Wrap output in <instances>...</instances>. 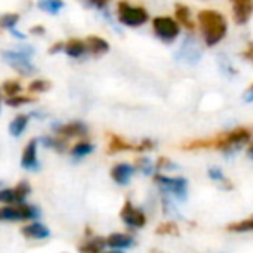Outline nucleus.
I'll list each match as a JSON object with an SVG mask.
<instances>
[{
    "mask_svg": "<svg viewBox=\"0 0 253 253\" xmlns=\"http://www.w3.org/2000/svg\"><path fill=\"white\" fill-rule=\"evenodd\" d=\"M252 140V131L247 127H234L226 133H219L212 138H200V140H191L183 145L184 150H202V148H217V150L229 152L236 150L241 145L248 143Z\"/></svg>",
    "mask_w": 253,
    "mask_h": 253,
    "instance_id": "f257e3e1",
    "label": "nucleus"
},
{
    "mask_svg": "<svg viewBox=\"0 0 253 253\" xmlns=\"http://www.w3.org/2000/svg\"><path fill=\"white\" fill-rule=\"evenodd\" d=\"M197 24L207 47H217L227 37L229 24L222 12L215 9H202L197 14Z\"/></svg>",
    "mask_w": 253,
    "mask_h": 253,
    "instance_id": "f03ea898",
    "label": "nucleus"
},
{
    "mask_svg": "<svg viewBox=\"0 0 253 253\" xmlns=\"http://www.w3.org/2000/svg\"><path fill=\"white\" fill-rule=\"evenodd\" d=\"M148 19H150V14L143 5H133L127 0H121L117 3V21L123 26L140 28L147 24Z\"/></svg>",
    "mask_w": 253,
    "mask_h": 253,
    "instance_id": "7ed1b4c3",
    "label": "nucleus"
},
{
    "mask_svg": "<svg viewBox=\"0 0 253 253\" xmlns=\"http://www.w3.org/2000/svg\"><path fill=\"white\" fill-rule=\"evenodd\" d=\"M31 53H33L31 47H23L19 50H3L2 59L21 76H31L37 73V67L31 62Z\"/></svg>",
    "mask_w": 253,
    "mask_h": 253,
    "instance_id": "20e7f679",
    "label": "nucleus"
},
{
    "mask_svg": "<svg viewBox=\"0 0 253 253\" xmlns=\"http://www.w3.org/2000/svg\"><path fill=\"white\" fill-rule=\"evenodd\" d=\"M152 30L153 35L164 43H174L181 35V24L176 21V17L170 16H157L152 21Z\"/></svg>",
    "mask_w": 253,
    "mask_h": 253,
    "instance_id": "39448f33",
    "label": "nucleus"
},
{
    "mask_svg": "<svg viewBox=\"0 0 253 253\" xmlns=\"http://www.w3.org/2000/svg\"><path fill=\"white\" fill-rule=\"evenodd\" d=\"M155 183L179 202H184L188 198V181L184 177H169L164 174H155Z\"/></svg>",
    "mask_w": 253,
    "mask_h": 253,
    "instance_id": "423d86ee",
    "label": "nucleus"
},
{
    "mask_svg": "<svg viewBox=\"0 0 253 253\" xmlns=\"http://www.w3.org/2000/svg\"><path fill=\"white\" fill-rule=\"evenodd\" d=\"M38 215H40V210L35 205H28V203H17L16 207L7 205L0 209V220H10V222L37 219Z\"/></svg>",
    "mask_w": 253,
    "mask_h": 253,
    "instance_id": "0eeeda50",
    "label": "nucleus"
},
{
    "mask_svg": "<svg viewBox=\"0 0 253 253\" xmlns=\"http://www.w3.org/2000/svg\"><path fill=\"white\" fill-rule=\"evenodd\" d=\"M121 219H123V222L129 227H143L145 224H147L145 213L141 212L140 209H136L131 202L124 203L123 210H121Z\"/></svg>",
    "mask_w": 253,
    "mask_h": 253,
    "instance_id": "6e6552de",
    "label": "nucleus"
},
{
    "mask_svg": "<svg viewBox=\"0 0 253 253\" xmlns=\"http://www.w3.org/2000/svg\"><path fill=\"white\" fill-rule=\"evenodd\" d=\"M174 17H176V21L181 24V28L183 30H186L188 33H193L195 30H197V19L193 17V14H191V9L186 5V3H181L177 2L176 5H174Z\"/></svg>",
    "mask_w": 253,
    "mask_h": 253,
    "instance_id": "1a4fd4ad",
    "label": "nucleus"
},
{
    "mask_svg": "<svg viewBox=\"0 0 253 253\" xmlns=\"http://www.w3.org/2000/svg\"><path fill=\"white\" fill-rule=\"evenodd\" d=\"M37 147H38V140L28 141V145L24 147L23 155H21V167L26 170H38L40 169V164H38V157H37Z\"/></svg>",
    "mask_w": 253,
    "mask_h": 253,
    "instance_id": "9d476101",
    "label": "nucleus"
},
{
    "mask_svg": "<svg viewBox=\"0 0 253 253\" xmlns=\"http://www.w3.org/2000/svg\"><path fill=\"white\" fill-rule=\"evenodd\" d=\"M55 133L59 136L64 138H74V136H86L88 133V126L81 121H73V123H67V124H57L55 127Z\"/></svg>",
    "mask_w": 253,
    "mask_h": 253,
    "instance_id": "9b49d317",
    "label": "nucleus"
},
{
    "mask_svg": "<svg viewBox=\"0 0 253 253\" xmlns=\"http://www.w3.org/2000/svg\"><path fill=\"white\" fill-rule=\"evenodd\" d=\"M253 16V0L250 2H238L233 3V21L238 26H245Z\"/></svg>",
    "mask_w": 253,
    "mask_h": 253,
    "instance_id": "f8f14e48",
    "label": "nucleus"
},
{
    "mask_svg": "<svg viewBox=\"0 0 253 253\" xmlns=\"http://www.w3.org/2000/svg\"><path fill=\"white\" fill-rule=\"evenodd\" d=\"M133 174H134V167L129 166V164H116L112 167V170H110V177L117 184H121V186H126L131 181V177H133Z\"/></svg>",
    "mask_w": 253,
    "mask_h": 253,
    "instance_id": "ddd939ff",
    "label": "nucleus"
},
{
    "mask_svg": "<svg viewBox=\"0 0 253 253\" xmlns=\"http://www.w3.org/2000/svg\"><path fill=\"white\" fill-rule=\"evenodd\" d=\"M84 42H86L88 53L93 57H102V55H105V53H109L110 50L109 42L102 37H97V35H90Z\"/></svg>",
    "mask_w": 253,
    "mask_h": 253,
    "instance_id": "4468645a",
    "label": "nucleus"
},
{
    "mask_svg": "<svg viewBox=\"0 0 253 253\" xmlns=\"http://www.w3.org/2000/svg\"><path fill=\"white\" fill-rule=\"evenodd\" d=\"M21 234L26 236V238H30V240H45V238L50 236V231H48V227L43 226V224L31 222L21 229Z\"/></svg>",
    "mask_w": 253,
    "mask_h": 253,
    "instance_id": "2eb2a0df",
    "label": "nucleus"
},
{
    "mask_svg": "<svg viewBox=\"0 0 253 253\" xmlns=\"http://www.w3.org/2000/svg\"><path fill=\"white\" fill-rule=\"evenodd\" d=\"M134 240L129 234L124 233H112L110 236H107V247L114 248V250H123V248L133 247Z\"/></svg>",
    "mask_w": 253,
    "mask_h": 253,
    "instance_id": "dca6fc26",
    "label": "nucleus"
},
{
    "mask_svg": "<svg viewBox=\"0 0 253 253\" xmlns=\"http://www.w3.org/2000/svg\"><path fill=\"white\" fill-rule=\"evenodd\" d=\"M64 52H66V55L71 57V59H80V57H83L84 53L88 52L86 42L80 40V38H71L69 42H66Z\"/></svg>",
    "mask_w": 253,
    "mask_h": 253,
    "instance_id": "f3484780",
    "label": "nucleus"
},
{
    "mask_svg": "<svg viewBox=\"0 0 253 253\" xmlns=\"http://www.w3.org/2000/svg\"><path fill=\"white\" fill-rule=\"evenodd\" d=\"M136 152V145L127 143L124 138L117 136V134H109V153H119V152Z\"/></svg>",
    "mask_w": 253,
    "mask_h": 253,
    "instance_id": "a211bd4d",
    "label": "nucleus"
},
{
    "mask_svg": "<svg viewBox=\"0 0 253 253\" xmlns=\"http://www.w3.org/2000/svg\"><path fill=\"white\" fill-rule=\"evenodd\" d=\"M28 123H30V116H26V114H19V116L14 117L12 123L9 124V133L12 134L14 138H19L21 134L24 133V129H26Z\"/></svg>",
    "mask_w": 253,
    "mask_h": 253,
    "instance_id": "6ab92c4d",
    "label": "nucleus"
},
{
    "mask_svg": "<svg viewBox=\"0 0 253 253\" xmlns=\"http://www.w3.org/2000/svg\"><path fill=\"white\" fill-rule=\"evenodd\" d=\"M37 7L40 10H43V12H48V14H52V16H55V14H59L60 10L66 7V2H64V0H38Z\"/></svg>",
    "mask_w": 253,
    "mask_h": 253,
    "instance_id": "aec40b11",
    "label": "nucleus"
},
{
    "mask_svg": "<svg viewBox=\"0 0 253 253\" xmlns=\"http://www.w3.org/2000/svg\"><path fill=\"white\" fill-rule=\"evenodd\" d=\"M40 143L43 145L45 148H53L59 153L66 152V147H67V138L64 136H59V138H52V136H43L40 138Z\"/></svg>",
    "mask_w": 253,
    "mask_h": 253,
    "instance_id": "412c9836",
    "label": "nucleus"
},
{
    "mask_svg": "<svg viewBox=\"0 0 253 253\" xmlns=\"http://www.w3.org/2000/svg\"><path fill=\"white\" fill-rule=\"evenodd\" d=\"M107 245V238H93L88 243L78 247V252L80 253H102L103 247Z\"/></svg>",
    "mask_w": 253,
    "mask_h": 253,
    "instance_id": "4be33fe9",
    "label": "nucleus"
},
{
    "mask_svg": "<svg viewBox=\"0 0 253 253\" xmlns=\"http://www.w3.org/2000/svg\"><path fill=\"white\" fill-rule=\"evenodd\" d=\"M93 150H95V147L91 143H88V141H80V143H76L71 148V155H73L74 159H81V157L90 155Z\"/></svg>",
    "mask_w": 253,
    "mask_h": 253,
    "instance_id": "5701e85b",
    "label": "nucleus"
},
{
    "mask_svg": "<svg viewBox=\"0 0 253 253\" xmlns=\"http://www.w3.org/2000/svg\"><path fill=\"white\" fill-rule=\"evenodd\" d=\"M227 231H231V233H247V231H253V217L240 220V222L227 224Z\"/></svg>",
    "mask_w": 253,
    "mask_h": 253,
    "instance_id": "b1692460",
    "label": "nucleus"
},
{
    "mask_svg": "<svg viewBox=\"0 0 253 253\" xmlns=\"http://www.w3.org/2000/svg\"><path fill=\"white\" fill-rule=\"evenodd\" d=\"M17 23H19V14L16 12H7L0 16V28L2 30H12Z\"/></svg>",
    "mask_w": 253,
    "mask_h": 253,
    "instance_id": "393cba45",
    "label": "nucleus"
},
{
    "mask_svg": "<svg viewBox=\"0 0 253 253\" xmlns=\"http://www.w3.org/2000/svg\"><path fill=\"white\" fill-rule=\"evenodd\" d=\"M50 88H52V83L48 80H35L28 84V90H30L31 93H45V91H48Z\"/></svg>",
    "mask_w": 253,
    "mask_h": 253,
    "instance_id": "a878e982",
    "label": "nucleus"
},
{
    "mask_svg": "<svg viewBox=\"0 0 253 253\" xmlns=\"http://www.w3.org/2000/svg\"><path fill=\"white\" fill-rule=\"evenodd\" d=\"M14 191H16V200H17V203H24L26 197L31 193L30 183H28V181H21V183H17V186L14 188Z\"/></svg>",
    "mask_w": 253,
    "mask_h": 253,
    "instance_id": "bb28decb",
    "label": "nucleus"
},
{
    "mask_svg": "<svg viewBox=\"0 0 253 253\" xmlns=\"http://www.w3.org/2000/svg\"><path fill=\"white\" fill-rule=\"evenodd\" d=\"M2 90H3V93H5L7 97H14V95H19L21 83H19V81H16V80H7V81H3Z\"/></svg>",
    "mask_w": 253,
    "mask_h": 253,
    "instance_id": "cd10ccee",
    "label": "nucleus"
},
{
    "mask_svg": "<svg viewBox=\"0 0 253 253\" xmlns=\"http://www.w3.org/2000/svg\"><path fill=\"white\" fill-rule=\"evenodd\" d=\"M155 233L160 234V236H164V234H170V236H179V229H177V226L174 222H164V224H160V226L155 229Z\"/></svg>",
    "mask_w": 253,
    "mask_h": 253,
    "instance_id": "c85d7f7f",
    "label": "nucleus"
},
{
    "mask_svg": "<svg viewBox=\"0 0 253 253\" xmlns=\"http://www.w3.org/2000/svg\"><path fill=\"white\" fill-rule=\"evenodd\" d=\"M35 102L33 97H24V95H14V97H7L5 103L9 107H21V105H26V103Z\"/></svg>",
    "mask_w": 253,
    "mask_h": 253,
    "instance_id": "c756f323",
    "label": "nucleus"
},
{
    "mask_svg": "<svg viewBox=\"0 0 253 253\" xmlns=\"http://www.w3.org/2000/svg\"><path fill=\"white\" fill-rule=\"evenodd\" d=\"M0 203H17L16 191L10 188H2L0 190Z\"/></svg>",
    "mask_w": 253,
    "mask_h": 253,
    "instance_id": "7c9ffc66",
    "label": "nucleus"
},
{
    "mask_svg": "<svg viewBox=\"0 0 253 253\" xmlns=\"http://www.w3.org/2000/svg\"><path fill=\"white\" fill-rule=\"evenodd\" d=\"M136 167H138V169H140L143 174H152V170H153L152 162L147 159V157H141V159H138V160H136Z\"/></svg>",
    "mask_w": 253,
    "mask_h": 253,
    "instance_id": "2f4dec72",
    "label": "nucleus"
},
{
    "mask_svg": "<svg viewBox=\"0 0 253 253\" xmlns=\"http://www.w3.org/2000/svg\"><path fill=\"white\" fill-rule=\"evenodd\" d=\"M209 177L212 181H219V183H226V177H224L222 170L219 167H210L209 169Z\"/></svg>",
    "mask_w": 253,
    "mask_h": 253,
    "instance_id": "473e14b6",
    "label": "nucleus"
},
{
    "mask_svg": "<svg viewBox=\"0 0 253 253\" xmlns=\"http://www.w3.org/2000/svg\"><path fill=\"white\" fill-rule=\"evenodd\" d=\"M155 167L157 169H177V166L176 164H172L169 159H166V157H160L159 160H157V164H155Z\"/></svg>",
    "mask_w": 253,
    "mask_h": 253,
    "instance_id": "72a5a7b5",
    "label": "nucleus"
},
{
    "mask_svg": "<svg viewBox=\"0 0 253 253\" xmlns=\"http://www.w3.org/2000/svg\"><path fill=\"white\" fill-rule=\"evenodd\" d=\"M155 147V143H153L152 140H143L141 143H138L136 145V152H147V150H152V148Z\"/></svg>",
    "mask_w": 253,
    "mask_h": 253,
    "instance_id": "f704fd0d",
    "label": "nucleus"
},
{
    "mask_svg": "<svg viewBox=\"0 0 253 253\" xmlns=\"http://www.w3.org/2000/svg\"><path fill=\"white\" fill-rule=\"evenodd\" d=\"M241 57H243L245 60H248V62H253V42H250V43L247 45V48L241 52Z\"/></svg>",
    "mask_w": 253,
    "mask_h": 253,
    "instance_id": "c9c22d12",
    "label": "nucleus"
},
{
    "mask_svg": "<svg viewBox=\"0 0 253 253\" xmlns=\"http://www.w3.org/2000/svg\"><path fill=\"white\" fill-rule=\"evenodd\" d=\"M64 48H66V43H64V42H57V43H53L52 47L48 48V53H50V55H55V53L62 52Z\"/></svg>",
    "mask_w": 253,
    "mask_h": 253,
    "instance_id": "e433bc0d",
    "label": "nucleus"
},
{
    "mask_svg": "<svg viewBox=\"0 0 253 253\" xmlns=\"http://www.w3.org/2000/svg\"><path fill=\"white\" fill-rule=\"evenodd\" d=\"M84 2H88L91 7H97V9H103V7L109 5L110 0H84Z\"/></svg>",
    "mask_w": 253,
    "mask_h": 253,
    "instance_id": "4c0bfd02",
    "label": "nucleus"
},
{
    "mask_svg": "<svg viewBox=\"0 0 253 253\" xmlns=\"http://www.w3.org/2000/svg\"><path fill=\"white\" fill-rule=\"evenodd\" d=\"M243 100L247 102V103L253 102V83L250 84V86L247 88V91H245V93H243Z\"/></svg>",
    "mask_w": 253,
    "mask_h": 253,
    "instance_id": "58836bf2",
    "label": "nucleus"
},
{
    "mask_svg": "<svg viewBox=\"0 0 253 253\" xmlns=\"http://www.w3.org/2000/svg\"><path fill=\"white\" fill-rule=\"evenodd\" d=\"M30 33L31 35H40V37H43V35H45V28L43 26H33L30 30Z\"/></svg>",
    "mask_w": 253,
    "mask_h": 253,
    "instance_id": "ea45409f",
    "label": "nucleus"
},
{
    "mask_svg": "<svg viewBox=\"0 0 253 253\" xmlns=\"http://www.w3.org/2000/svg\"><path fill=\"white\" fill-rule=\"evenodd\" d=\"M231 3H238V2H250V0H229Z\"/></svg>",
    "mask_w": 253,
    "mask_h": 253,
    "instance_id": "a19ab883",
    "label": "nucleus"
},
{
    "mask_svg": "<svg viewBox=\"0 0 253 253\" xmlns=\"http://www.w3.org/2000/svg\"><path fill=\"white\" fill-rule=\"evenodd\" d=\"M248 155H250V157H253V145H252L250 148H248Z\"/></svg>",
    "mask_w": 253,
    "mask_h": 253,
    "instance_id": "79ce46f5",
    "label": "nucleus"
},
{
    "mask_svg": "<svg viewBox=\"0 0 253 253\" xmlns=\"http://www.w3.org/2000/svg\"><path fill=\"white\" fill-rule=\"evenodd\" d=\"M105 253H123L121 250H112V252H105Z\"/></svg>",
    "mask_w": 253,
    "mask_h": 253,
    "instance_id": "37998d69",
    "label": "nucleus"
},
{
    "mask_svg": "<svg viewBox=\"0 0 253 253\" xmlns=\"http://www.w3.org/2000/svg\"><path fill=\"white\" fill-rule=\"evenodd\" d=\"M150 253H164V252H160V250H152Z\"/></svg>",
    "mask_w": 253,
    "mask_h": 253,
    "instance_id": "c03bdc74",
    "label": "nucleus"
},
{
    "mask_svg": "<svg viewBox=\"0 0 253 253\" xmlns=\"http://www.w3.org/2000/svg\"><path fill=\"white\" fill-rule=\"evenodd\" d=\"M0 103H2V97H0Z\"/></svg>",
    "mask_w": 253,
    "mask_h": 253,
    "instance_id": "a18cd8bd",
    "label": "nucleus"
},
{
    "mask_svg": "<svg viewBox=\"0 0 253 253\" xmlns=\"http://www.w3.org/2000/svg\"><path fill=\"white\" fill-rule=\"evenodd\" d=\"M0 186H2V181H0Z\"/></svg>",
    "mask_w": 253,
    "mask_h": 253,
    "instance_id": "49530a36",
    "label": "nucleus"
},
{
    "mask_svg": "<svg viewBox=\"0 0 253 253\" xmlns=\"http://www.w3.org/2000/svg\"><path fill=\"white\" fill-rule=\"evenodd\" d=\"M252 159H253V157H252Z\"/></svg>",
    "mask_w": 253,
    "mask_h": 253,
    "instance_id": "de8ad7c7",
    "label": "nucleus"
}]
</instances>
